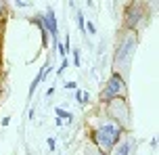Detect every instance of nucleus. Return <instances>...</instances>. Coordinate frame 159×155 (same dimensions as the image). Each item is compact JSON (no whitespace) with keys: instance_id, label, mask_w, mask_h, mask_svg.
Returning <instances> with one entry per match:
<instances>
[{"instance_id":"f257e3e1","label":"nucleus","mask_w":159,"mask_h":155,"mask_svg":"<svg viewBox=\"0 0 159 155\" xmlns=\"http://www.w3.org/2000/svg\"><path fill=\"white\" fill-rule=\"evenodd\" d=\"M121 139V126L117 122H105L92 132V140L101 151H111Z\"/></svg>"},{"instance_id":"f03ea898","label":"nucleus","mask_w":159,"mask_h":155,"mask_svg":"<svg viewBox=\"0 0 159 155\" xmlns=\"http://www.w3.org/2000/svg\"><path fill=\"white\" fill-rule=\"evenodd\" d=\"M126 94V82L121 74H111L109 82L105 84V90L101 92V101L103 103H113L115 98H121Z\"/></svg>"},{"instance_id":"7ed1b4c3","label":"nucleus","mask_w":159,"mask_h":155,"mask_svg":"<svg viewBox=\"0 0 159 155\" xmlns=\"http://www.w3.org/2000/svg\"><path fill=\"white\" fill-rule=\"evenodd\" d=\"M42 21L46 25V32L52 36V38H59V25H57V17H55V11L48 8L46 13L42 15Z\"/></svg>"},{"instance_id":"20e7f679","label":"nucleus","mask_w":159,"mask_h":155,"mask_svg":"<svg viewBox=\"0 0 159 155\" xmlns=\"http://www.w3.org/2000/svg\"><path fill=\"white\" fill-rule=\"evenodd\" d=\"M134 38H126V40L121 42V44H119V50H117V55H115V59H124V55H132V52H134Z\"/></svg>"},{"instance_id":"39448f33","label":"nucleus","mask_w":159,"mask_h":155,"mask_svg":"<svg viewBox=\"0 0 159 155\" xmlns=\"http://www.w3.org/2000/svg\"><path fill=\"white\" fill-rule=\"evenodd\" d=\"M48 69H50V65H48V63H46V65H42V69H40V74L36 75V78H34V82H32V84H30V90H27V94H30V97H32V94H34V90H36V88H38V86H40V84H42V80L46 78Z\"/></svg>"},{"instance_id":"423d86ee","label":"nucleus","mask_w":159,"mask_h":155,"mask_svg":"<svg viewBox=\"0 0 159 155\" xmlns=\"http://www.w3.org/2000/svg\"><path fill=\"white\" fill-rule=\"evenodd\" d=\"M34 23L40 27V34H42V44L46 46V38H48V32H46V25H44V21H42V15L34 17Z\"/></svg>"},{"instance_id":"0eeeda50","label":"nucleus","mask_w":159,"mask_h":155,"mask_svg":"<svg viewBox=\"0 0 159 155\" xmlns=\"http://www.w3.org/2000/svg\"><path fill=\"white\" fill-rule=\"evenodd\" d=\"M55 115L59 117V120H65V122H73V115L69 113V111H65V109H61V107H55Z\"/></svg>"},{"instance_id":"6e6552de","label":"nucleus","mask_w":159,"mask_h":155,"mask_svg":"<svg viewBox=\"0 0 159 155\" xmlns=\"http://www.w3.org/2000/svg\"><path fill=\"white\" fill-rule=\"evenodd\" d=\"M57 48H59V55H61V57L65 59V57H67V52L71 50V44H69V38H65V40L61 42V44H59Z\"/></svg>"},{"instance_id":"1a4fd4ad","label":"nucleus","mask_w":159,"mask_h":155,"mask_svg":"<svg viewBox=\"0 0 159 155\" xmlns=\"http://www.w3.org/2000/svg\"><path fill=\"white\" fill-rule=\"evenodd\" d=\"M75 19H78L80 32H86V17H84V13H78V15H75Z\"/></svg>"},{"instance_id":"9d476101","label":"nucleus","mask_w":159,"mask_h":155,"mask_svg":"<svg viewBox=\"0 0 159 155\" xmlns=\"http://www.w3.org/2000/svg\"><path fill=\"white\" fill-rule=\"evenodd\" d=\"M117 155H130V143H124L121 147H117Z\"/></svg>"},{"instance_id":"9b49d317","label":"nucleus","mask_w":159,"mask_h":155,"mask_svg":"<svg viewBox=\"0 0 159 155\" xmlns=\"http://www.w3.org/2000/svg\"><path fill=\"white\" fill-rule=\"evenodd\" d=\"M67 67H69V61H67V59H63V61H61V65H59V69H57V75H61Z\"/></svg>"},{"instance_id":"f8f14e48","label":"nucleus","mask_w":159,"mask_h":155,"mask_svg":"<svg viewBox=\"0 0 159 155\" xmlns=\"http://www.w3.org/2000/svg\"><path fill=\"white\" fill-rule=\"evenodd\" d=\"M73 65H80V50L73 48Z\"/></svg>"},{"instance_id":"ddd939ff","label":"nucleus","mask_w":159,"mask_h":155,"mask_svg":"<svg viewBox=\"0 0 159 155\" xmlns=\"http://www.w3.org/2000/svg\"><path fill=\"white\" fill-rule=\"evenodd\" d=\"M86 32H88V34H96L94 23H92V21H88V23H86Z\"/></svg>"},{"instance_id":"4468645a","label":"nucleus","mask_w":159,"mask_h":155,"mask_svg":"<svg viewBox=\"0 0 159 155\" xmlns=\"http://www.w3.org/2000/svg\"><path fill=\"white\" fill-rule=\"evenodd\" d=\"M65 88H67V90H75V88H78V84H75V82H67Z\"/></svg>"},{"instance_id":"2eb2a0df","label":"nucleus","mask_w":159,"mask_h":155,"mask_svg":"<svg viewBox=\"0 0 159 155\" xmlns=\"http://www.w3.org/2000/svg\"><path fill=\"white\" fill-rule=\"evenodd\" d=\"M48 147H50V151H55V147H57V140L52 139V136L48 139Z\"/></svg>"},{"instance_id":"dca6fc26","label":"nucleus","mask_w":159,"mask_h":155,"mask_svg":"<svg viewBox=\"0 0 159 155\" xmlns=\"http://www.w3.org/2000/svg\"><path fill=\"white\" fill-rule=\"evenodd\" d=\"M82 94H84V92H82V90H78V88H75V101H78L80 105H82Z\"/></svg>"},{"instance_id":"f3484780","label":"nucleus","mask_w":159,"mask_h":155,"mask_svg":"<svg viewBox=\"0 0 159 155\" xmlns=\"http://www.w3.org/2000/svg\"><path fill=\"white\" fill-rule=\"evenodd\" d=\"M4 11H7V7H4V2H0V19L4 17Z\"/></svg>"},{"instance_id":"a211bd4d","label":"nucleus","mask_w":159,"mask_h":155,"mask_svg":"<svg viewBox=\"0 0 159 155\" xmlns=\"http://www.w3.org/2000/svg\"><path fill=\"white\" fill-rule=\"evenodd\" d=\"M88 98H90V97H88V92H84V94H82V105H84V103H88Z\"/></svg>"},{"instance_id":"6ab92c4d","label":"nucleus","mask_w":159,"mask_h":155,"mask_svg":"<svg viewBox=\"0 0 159 155\" xmlns=\"http://www.w3.org/2000/svg\"><path fill=\"white\" fill-rule=\"evenodd\" d=\"M52 94H55V86H52V88H48V90H46V97H52Z\"/></svg>"},{"instance_id":"aec40b11","label":"nucleus","mask_w":159,"mask_h":155,"mask_svg":"<svg viewBox=\"0 0 159 155\" xmlns=\"http://www.w3.org/2000/svg\"><path fill=\"white\" fill-rule=\"evenodd\" d=\"M11 124V117H2V126H8Z\"/></svg>"},{"instance_id":"412c9836","label":"nucleus","mask_w":159,"mask_h":155,"mask_svg":"<svg viewBox=\"0 0 159 155\" xmlns=\"http://www.w3.org/2000/svg\"><path fill=\"white\" fill-rule=\"evenodd\" d=\"M151 147H153V149H157V136H155V139H151Z\"/></svg>"},{"instance_id":"4be33fe9","label":"nucleus","mask_w":159,"mask_h":155,"mask_svg":"<svg viewBox=\"0 0 159 155\" xmlns=\"http://www.w3.org/2000/svg\"><path fill=\"white\" fill-rule=\"evenodd\" d=\"M101 155H103V153H101Z\"/></svg>"}]
</instances>
